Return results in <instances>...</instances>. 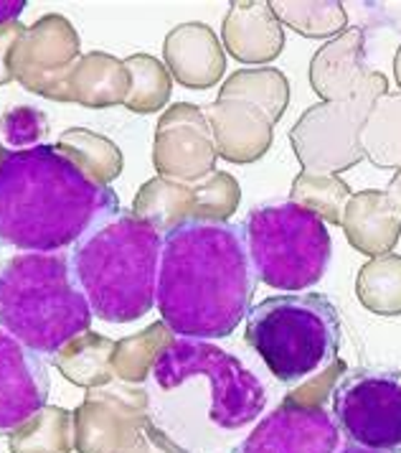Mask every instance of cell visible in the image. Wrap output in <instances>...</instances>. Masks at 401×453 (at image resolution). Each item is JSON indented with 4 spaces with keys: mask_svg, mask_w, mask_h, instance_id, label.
Here are the masks:
<instances>
[{
    "mask_svg": "<svg viewBox=\"0 0 401 453\" xmlns=\"http://www.w3.org/2000/svg\"><path fill=\"white\" fill-rule=\"evenodd\" d=\"M161 245V229L132 209H117L72 245L69 260L95 316L130 324L153 311Z\"/></svg>",
    "mask_w": 401,
    "mask_h": 453,
    "instance_id": "cell-3",
    "label": "cell"
},
{
    "mask_svg": "<svg viewBox=\"0 0 401 453\" xmlns=\"http://www.w3.org/2000/svg\"><path fill=\"white\" fill-rule=\"evenodd\" d=\"M333 420L343 438L363 451L401 453V374L345 372L333 390Z\"/></svg>",
    "mask_w": 401,
    "mask_h": 453,
    "instance_id": "cell-9",
    "label": "cell"
},
{
    "mask_svg": "<svg viewBox=\"0 0 401 453\" xmlns=\"http://www.w3.org/2000/svg\"><path fill=\"white\" fill-rule=\"evenodd\" d=\"M356 293L366 309L379 316L401 313V257L386 255L363 265L356 280Z\"/></svg>",
    "mask_w": 401,
    "mask_h": 453,
    "instance_id": "cell-25",
    "label": "cell"
},
{
    "mask_svg": "<svg viewBox=\"0 0 401 453\" xmlns=\"http://www.w3.org/2000/svg\"><path fill=\"white\" fill-rule=\"evenodd\" d=\"M0 135L16 150H26L49 135V120L36 107H11L0 118Z\"/></svg>",
    "mask_w": 401,
    "mask_h": 453,
    "instance_id": "cell-30",
    "label": "cell"
},
{
    "mask_svg": "<svg viewBox=\"0 0 401 453\" xmlns=\"http://www.w3.org/2000/svg\"><path fill=\"white\" fill-rule=\"evenodd\" d=\"M277 21L290 26L307 39L333 36L345 28V11L341 3H269Z\"/></svg>",
    "mask_w": 401,
    "mask_h": 453,
    "instance_id": "cell-28",
    "label": "cell"
},
{
    "mask_svg": "<svg viewBox=\"0 0 401 453\" xmlns=\"http://www.w3.org/2000/svg\"><path fill=\"white\" fill-rule=\"evenodd\" d=\"M49 390L46 362L0 329V438L46 408Z\"/></svg>",
    "mask_w": 401,
    "mask_h": 453,
    "instance_id": "cell-13",
    "label": "cell"
},
{
    "mask_svg": "<svg viewBox=\"0 0 401 453\" xmlns=\"http://www.w3.org/2000/svg\"><path fill=\"white\" fill-rule=\"evenodd\" d=\"M23 34H26V28H23L19 21L0 26V84L13 80V72H11V54H13V49H16V43L20 42Z\"/></svg>",
    "mask_w": 401,
    "mask_h": 453,
    "instance_id": "cell-33",
    "label": "cell"
},
{
    "mask_svg": "<svg viewBox=\"0 0 401 453\" xmlns=\"http://www.w3.org/2000/svg\"><path fill=\"white\" fill-rule=\"evenodd\" d=\"M397 80H399L401 84V49H399V54H397Z\"/></svg>",
    "mask_w": 401,
    "mask_h": 453,
    "instance_id": "cell-37",
    "label": "cell"
},
{
    "mask_svg": "<svg viewBox=\"0 0 401 453\" xmlns=\"http://www.w3.org/2000/svg\"><path fill=\"white\" fill-rule=\"evenodd\" d=\"M92 309L64 252H19L0 265V329L57 357L92 326Z\"/></svg>",
    "mask_w": 401,
    "mask_h": 453,
    "instance_id": "cell-4",
    "label": "cell"
},
{
    "mask_svg": "<svg viewBox=\"0 0 401 453\" xmlns=\"http://www.w3.org/2000/svg\"><path fill=\"white\" fill-rule=\"evenodd\" d=\"M386 92V80L376 72H368L363 84L348 100L310 107L292 127V143L305 168L345 171L363 158L361 130L368 110Z\"/></svg>",
    "mask_w": 401,
    "mask_h": 453,
    "instance_id": "cell-8",
    "label": "cell"
},
{
    "mask_svg": "<svg viewBox=\"0 0 401 453\" xmlns=\"http://www.w3.org/2000/svg\"><path fill=\"white\" fill-rule=\"evenodd\" d=\"M127 66L107 54H89L74 64L66 74V100L87 107H107L127 100L130 95Z\"/></svg>",
    "mask_w": 401,
    "mask_h": 453,
    "instance_id": "cell-19",
    "label": "cell"
},
{
    "mask_svg": "<svg viewBox=\"0 0 401 453\" xmlns=\"http://www.w3.org/2000/svg\"><path fill=\"white\" fill-rule=\"evenodd\" d=\"M351 196L348 184H343L338 176L333 173H315V171H305L295 179L292 184V199L295 204L310 209L313 214H318L322 222L330 225H341L343 202Z\"/></svg>",
    "mask_w": 401,
    "mask_h": 453,
    "instance_id": "cell-26",
    "label": "cell"
},
{
    "mask_svg": "<svg viewBox=\"0 0 401 453\" xmlns=\"http://www.w3.org/2000/svg\"><path fill=\"white\" fill-rule=\"evenodd\" d=\"M57 148H59L64 156H69L97 184L107 186L115 176H120V148H115V143H110L102 135H95L89 130L74 127V130H69V133L61 135Z\"/></svg>",
    "mask_w": 401,
    "mask_h": 453,
    "instance_id": "cell-24",
    "label": "cell"
},
{
    "mask_svg": "<svg viewBox=\"0 0 401 453\" xmlns=\"http://www.w3.org/2000/svg\"><path fill=\"white\" fill-rule=\"evenodd\" d=\"M26 3L23 0H0V26L19 21Z\"/></svg>",
    "mask_w": 401,
    "mask_h": 453,
    "instance_id": "cell-34",
    "label": "cell"
},
{
    "mask_svg": "<svg viewBox=\"0 0 401 453\" xmlns=\"http://www.w3.org/2000/svg\"><path fill=\"white\" fill-rule=\"evenodd\" d=\"M223 95H239L241 100L261 107L269 120H280L290 100V87L277 69H252L231 77Z\"/></svg>",
    "mask_w": 401,
    "mask_h": 453,
    "instance_id": "cell-27",
    "label": "cell"
},
{
    "mask_svg": "<svg viewBox=\"0 0 401 453\" xmlns=\"http://www.w3.org/2000/svg\"><path fill=\"white\" fill-rule=\"evenodd\" d=\"M244 242L254 275L269 288L307 290L330 265L328 225L295 202H264L244 217Z\"/></svg>",
    "mask_w": 401,
    "mask_h": 453,
    "instance_id": "cell-6",
    "label": "cell"
},
{
    "mask_svg": "<svg viewBox=\"0 0 401 453\" xmlns=\"http://www.w3.org/2000/svg\"><path fill=\"white\" fill-rule=\"evenodd\" d=\"M341 431L325 408L282 400L234 453H336Z\"/></svg>",
    "mask_w": 401,
    "mask_h": 453,
    "instance_id": "cell-12",
    "label": "cell"
},
{
    "mask_svg": "<svg viewBox=\"0 0 401 453\" xmlns=\"http://www.w3.org/2000/svg\"><path fill=\"white\" fill-rule=\"evenodd\" d=\"M79 57V39L61 16L28 28L11 54V72L26 89L66 103V74Z\"/></svg>",
    "mask_w": 401,
    "mask_h": 453,
    "instance_id": "cell-11",
    "label": "cell"
},
{
    "mask_svg": "<svg viewBox=\"0 0 401 453\" xmlns=\"http://www.w3.org/2000/svg\"><path fill=\"white\" fill-rule=\"evenodd\" d=\"M341 225L359 252L382 255L399 240L401 209L389 199V194L363 191L351 199Z\"/></svg>",
    "mask_w": 401,
    "mask_h": 453,
    "instance_id": "cell-15",
    "label": "cell"
},
{
    "mask_svg": "<svg viewBox=\"0 0 401 453\" xmlns=\"http://www.w3.org/2000/svg\"><path fill=\"white\" fill-rule=\"evenodd\" d=\"M127 453H191V451H185V449H181V446H176L165 433L158 431L150 420H145L140 433H138V438H135V443L130 446V451Z\"/></svg>",
    "mask_w": 401,
    "mask_h": 453,
    "instance_id": "cell-32",
    "label": "cell"
},
{
    "mask_svg": "<svg viewBox=\"0 0 401 453\" xmlns=\"http://www.w3.org/2000/svg\"><path fill=\"white\" fill-rule=\"evenodd\" d=\"M11 453H72L74 451V412L59 405L41 408L19 431L8 435Z\"/></svg>",
    "mask_w": 401,
    "mask_h": 453,
    "instance_id": "cell-21",
    "label": "cell"
},
{
    "mask_svg": "<svg viewBox=\"0 0 401 453\" xmlns=\"http://www.w3.org/2000/svg\"><path fill=\"white\" fill-rule=\"evenodd\" d=\"M148 420V395L138 385L110 382L87 392L74 412V449L79 453H127Z\"/></svg>",
    "mask_w": 401,
    "mask_h": 453,
    "instance_id": "cell-10",
    "label": "cell"
},
{
    "mask_svg": "<svg viewBox=\"0 0 401 453\" xmlns=\"http://www.w3.org/2000/svg\"><path fill=\"white\" fill-rule=\"evenodd\" d=\"M343 372H348L345 362L336 359L330 367H325V370L318 372V374H313L310 380L302 382L300 388H295V390L290 392L287 400L300 403V405H313V408H325V400L333 395L336 385L341 382Z\"/></svg>",
    "mask_w": 401,
    "mask_h": 453,
    "instance_id": "cell-31",
    "label": "cell"
},
{
    "mask_svg": "<svg viewBox=\"0 0 401 453\" xmlns=\"http://www.w3.org/2000/svg\"><path fill=\"white\" fill-rule=\"evenodd\" d=\"M363 34L361 31H348L341 39L322 46L315 54L313 66H310V80L315 92L338 103L356 95V89L366 80V72L361 66Z\"/></svg>",
    "mask_w": 401,
    "mask_h": 453,
    "instance_id": "cell-16",
    "label": "cell"
},
{
    "mask_svg": "<svg viewBox=\"0 0 401 453\" xmlns=\"http://www.w3.org/2000/svg\"><path fill=\"white\" fill-rule=\"evenodd\" d=\"M363 148L368 158L382 168L401 164V95L379 97L363 123Z\"/></svg>",
    "mask_w": 401,
    "mask_h": 453,
    "instance_id": "cell-23",
    "label": "cell"
},
{
    "mask_svg": "<svg viewBox=\"0 0 401 453\" xmlns=\"http://www.w3.org/2000/svg\"><path fill=\"white\" fill-rule=\"evenodd\" d=\"M254 290L241 225L193 217L163 234L155 306L176 336H231L252 309Z\"/></svg>",
    "mask_w": 401,
    "mask_h": 453,
    "instance_id": "cell-1",
    "label": "cell"
},
{
    "mask_svg": "<svg viewBox=\"0 0 401 453\" xmlns=\"http://www.w3.org/2000/svg\"><path fill=\"white\" fill-rule=\"evenodd\" d=\"M221 153L229 161L249 164L257 161L272 143V120L269 115L246 100H234L231 104L214 110Z\"/></svg>",
    "mask_w": 401,
    "mask_h": 453,
    "instance_id": "cell-18",
    "label": "cell"
},
{
    "mask_svg": "<svg viewBox=\"0 0 401 453\" xmlns=\"http://www.w3.org/2000/svg\"><path fill=\"white\" fill-rule=\"evenodd\" d=\"M223 39L229 51L246 64L272 62L284 49V31L269 3H234Z\"/></svg>",
    "mask_w": 401,
    "mask_h": 453,
    "instance_id": "cell-14",
    "label": "cell"
},
{
    "mask_svg": "<svg viewBox=\"0 0 401 453\" xmlns=\"http://www.w3.org/2000/svg\"><path fill=\"white\" fill-rule=\"evenodd\" d=\"M150 374L163 390H176L193 377H206L211 385L208 418L223 431H239L264 411V388L254 372L206 339L173 336Z\"/></svg>",
    "mask_w": 401,
    "mask_h": 453,
    "instance_id": "cell-7",
    "label": "cell"
},
{
    "mask_svg": "<svg viewBox=\"0 0 401 453\" xmlns=\"http://www.w3.org/2000/svg\"><path fill=\"white\" fill-rule=\"evenodd\" d=\"M127 72L132 74V84H130V95H127V107L132 112H155L170 92V82L163 72V66L153 57H130L127 62Z\"/></svg>",
    "mask_w": 401,
    "mask_h": 453,
    "instance_id": "cell-29",
    "label": "cell"
},
{
    "mask_svg": "<svg viewBox=\"0 0 401 453\" xmlns=\"http://www.w3.org/2000/svg\"><path fill=\"white\" fill-rule=\"evenodd\" d=\"M389 199L394 202V204L401 209V173L394 179V184H391V191H389Z\"/></svg>",
    "mask_w": 401,
    "mask_h": 453,
    "instance_id": "cell-35",
    "label": "cell"
},
{
    "mask_svg": "<svg viewBox=\"0 0 401 453\" xmlns=\"http://www.w3.org/2000/svg\"><path fill=\"white\" fill-rule=\"evenodd\" d=\"M120 206L57 145L5 150L0 161V248L61 252Z\"/></svg>",
    "mask_w": 401,
    "mask_h": 453,
    "instance_id": "cell-2",
    "label": "cell"
},
{
    "mask_svg": "<svg viewBox=\"0 0 401 453\" xmlns=\"http://www.w3.org/2000/svg\"><path fill=\"white\" fill-rule=\"evenodd\" d=\"M173 331L168 329L163 321L148 326L135 336H127L115 344L112 354V374L117 382L125 385H140L142 380L153 372L161 351L173 342Z\"/></svg>",
    "mask_w": 401,
    "mask_h": 453,
    "instance_id": "cell-22",
    "label": "cell"
},
{
    "mask_svg": "<svg viewBox=\"0 0 401 453\" xmlns=\"http://www.w3.org/2000/svg\"><path fill=\"white\" fill-rule=\"evenodd\" d=\"M165 57L173 74L188 87H208L223 72V54L216 36L199 23L176 28L165 42Z\"/></svg>",
    "mask_w": 401,
    "mask_h": 453,
    "instance_id": "cell-17",
    "label": "cell"
},
{
    "mask_svg": "<svg viewBox=\"0 0 401 453\" xmlns=\"http://www.w3.org/2000/svg\"><path fill=\"white\" fill-rule=\"evenodd\" d=\"M336 453H374V451H363V449H356V446H345L343 451H336Z\"/></svg>",
    "mask_w": 401,
    "mask_h": 453,
    "instance_id": "cell-36",
    "label": "cell"
},
{
    "mask_svg": "<svg viewBox=\"0 0 401 453\" xmlns=\"http://www.w3.org/2000/svg\"><path fill=\"white\" fill-rule=\"evenodd\" d=\"M341 316L321 293H287L246 313V344L282 385H300L330 367L341 349Z\"/></svg>",
    "mask_w": 401,
    "mask_h": 453,
    "instance_id": "cell-5",
    "label": "cell"
},
{
    "mask_svg": "<svg viewBox=\"0 0 401 453\" xmlns=\"http://www.w3.org/2000/svg\"><path fill=\"white\" fill-rule=\"evenodd\" d=\"M112 339L100 336L95 331H84L81 336L72 339L64 349L54 357V365L74 385L95 390L115 382L112 374V354H115Z\"/></svg>",
    "mask_w": 401,
    "mask_h": 453,
    "instance_id": "cell-20",
    "label": "cell"
}]
</instances>
